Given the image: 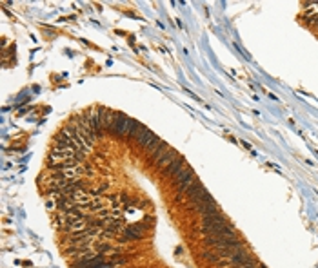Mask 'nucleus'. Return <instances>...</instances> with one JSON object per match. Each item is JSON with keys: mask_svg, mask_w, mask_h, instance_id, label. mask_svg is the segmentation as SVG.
Segmentation results:
<instances>
[{"mask_svg": "<svg viewBox=\"0 0 318 268\" xmlns=\"http://www.w3.org/2000/svg\"><path fill=\"white\" fill-rule=\"evenodd\" d=\"M176 189H178V192H180V194H184V192H186L187 189H189L191 185L195 183V181H198V178H196V174H195V170H193V168L189 167V165H187L186 168H184V170H182L180 174H178V176H176Z\"/></svg>", "mask_w": 318, "mask_h": 268, "instance_id": "nucleus-1", "label": "nucleus"}, {"mask_svg": "<svg viewBox=\"0 0 318 268\" xmlns=\"http://www.w3.org/2000/svg\"><path fill=\"white\" fill-rule=\"evenodd\" d=\"M186 167H187V165H186V160H184V156H180V154H178V156H176V158L164 168V174H165V176H175V178H176V176H178V174H180Z\"/></svg>", "mask_w": 318, "mask_h": 268, "instance_id": "nucleus-5", "label": "nucleus"}, {"mask_svg": "<svg viewBox=\"0 0 318 268\" xmlns=\"http://www.w3.org/2000/svg\"><path fill=\"white\" fill-rule=\"evenodd\" d=\"M135 142L140 145V147H146V149H151L155 143L159 142V136L155 134L153 131H149L148 127H142V131L138 132L137 138H135Z\"/></svg>", "mask_w": 318, "mask_h": 268, "instance_id": "nucleus-2", "label": "nucleus"}, {"mask_svg": "<svg viewBox=\"0 0 318 268\" xmlns=\"http://www.w3.org/2000/svg\"><path fill=\"white\" fill-rule=\"evenodd\" d=\"M176 156H178V153H176L175 149H171V147H169V149H167V153H165L164 156H162V158H160L159 161H157V167L165 168L171 161H173V160L176 158Z\"/></svg>", "mask_w": 318, "mask_h": 268, "instance_id": "nucleus-6", "label": "nucleus"}, {"mask_svg": "<svg viewBox=\"0 0 318 268\" xmlns=\"http://www.w3.org/2000/svg\"><path fill=\"white\" fill-rule=\"evenodd\" d=\"M144 228L140 223H137V225H129L126 228V230L120 234V243H127V241H135V239H140L144 234Z\"/></svg>", "mask_w": 318, "mask_h": 268, "instance_id": "nucleus-4", "label": "nucleus"}, {"mask_svg": "<svg viewBox=\"0 0 318 268\" xmlns=\"http://www.w3.org/2000/svg\"><path fill=\"white\" fill-rule=\"evenodd\" d=\"M133 123V118H129V116L122 114V112H118L117 120H115V125H113L111 132L113 134H118V136H126L127 131H129V127H131Z\"/></svg>", "mask_w": 318, "mask_h": 268, "instance_id": "nucleus-3", "label": "nucleus"}]
</instances>
